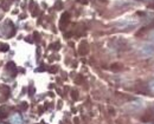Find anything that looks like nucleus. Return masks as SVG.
<instances>
[{
	"mask_svg": "<svg viewBox=\"0 0 154 124\" xmlns=\"http://www.w3.org/2000/svg\"><path fill=\"white\" fill-rule=\"evenodd\" d=\"M72 98H74V99H77V92H76V91H72Z\"/></svg>",
	"mask_w": 154,
	"mask_h": 124,
	"instance_id": "f8f14e48",
	"label": "nucleus"
},
{
	"mask_svg": "<svg viewBox=\"0 0 154 124\" xmlns=\"http://www.w3.org/2000/svg\"><path fill=\"white\" fill-rule=\"evenodd\" d=\"M139 54L142 56L143 58H149L154 56V46L153 45H143L139 50Z\"/></svg>",
	"mask_w": 154,
	"mask_h": 124,
	"instance_id": "f03ea898",
	"label": "nucleus"
},
{
	"mask_svg": "<svg viewBox=\"0 0 154 124\" xmlns=\"http://www.w3.org/2000/svg\"><path fill=\"white\" fill-rule=\"evenodd\" d=\"M5 70H6V72H9V73H10V76H11V77H14V76H16V73H17V68H16V64H14V63H12V61H10V63H7V64H6Z\"/></svg>",
	"mask_w": 154,
	"mask_h": 124,
	"instance_id": "20e7f679",
	"label": "nucleus"
},
{
	"mask_svg": "<svg viewBox=\"0 0 154 124\" xmlns=\"http://www.w3.org/2000/svg\"><path fill=\"white\" fill-rule=\"evenodd\" d=\"M88 51H89V47H88V44L85 43V42H83L81 45H79V49H78V52H79V54H82V56H85L87 53H88Z\"/></svg>",
	"mask_w": 154,
	"mask_h": 124,
	"instance_id": "423d86ee",
	"label": "nucleus"
},
{
	"mask_svg": "<svg viewBox=\"0 0 154 124\" xmlns=\"http://www.w3.org/2000/svg\"><path fill=\"white\" fill-rule=\"evenodd\" d=\"M9 112H10V108H9V106H6V105L1 106V108H0V118H5V117H7Z\"/></svg>",
	"mask_w": 154,
	"mask_h": 124,
	"instance_id": "0eeeda50",
	"label": "nucleus"
},
{
	"mask_svg": "<svg viewBox=\"0 0 154 124\" xmlns=\"http://www.w3.org/2000/svg\"><path fill=\"white\" fill-rule=\"evenodd\" d=\"M78 1H79V3H82V4H84V5H85V4H88L87 0H78Z\"/></svg>",
	"mask_w": 154,
	"mask_h": 124,
	"instance_id": "4468645a",
	"label": "nucleus"
},
{
	"mask_svg": "<svg viewBox=\"0 0 154 124\" xmlns=\"http://www.w3.org/2000/svg\"><path fill=\"white\" fill-rule=\"evenodd\" d=\"M35 37H36V40L38 42V40H39V38H38V33H35Z\"/></svg>",
	"mask_w": 154,
	"mask_h": 124,
	"instance_id": "dca6fc26",
	"label": "nucleus"
},
{
	"mask_svg": "<svg viewBox=\"0 0 154 124\" xmlns=\"http://www.w3.org/2000/svg\"><path fill=\"white\" fill-rule=\"evenodd\" d=\"M45 70V68H39V69H37V71H44Z\"/></svg>",
	"mask_w": 154,
	"mask_h": 124,
	"instance_id": "f3484780",
	"label": "nucleus"
},
{
	"mask_svg": "<svg viewBox=\"0 0 154 124\" xmlns=\"http://www.w3.org/2000/svg\"><path fill=\"white\" fill-rule=\"evenodd\" d=\"M10 123L11 124H23V118H21L20 113H18V112L13 113L11 119H10Z\"/></svg>",
	"mask_w": 154,
	"mask_h": 124,
	"instance_id": "39448f33",
	"label": "nucleus"
},
{
	"mask_svg": "<svg viewBox=\"0 0 154 124\" xmlns=\"http://www.w3.org/2000/svg\"><path fill=\"white\" fill-rule=\"evenodd\" d=\"M1 35L6 38H10L12 37L14 33H16V28H14V25L11 23V21H6L3 26H1V30H0Z\"/></svg>",
	"mask_w": 154,
	"mask_h": 124,
	"instance_id": "f257e3e1",
	"label": "nucleus"
},
{
	"mask_svg": "<svg viewBox=\"0 0 154 124\" xmlns=\"http://www.w3.org/2000/svg\"><path fill=\"white\" fill-rule=\"evenodd\" d=\"M69 21H70V16H69V13H68V12L63 13V16L60 17V21H59V27H60L62 30H64V28L67 27V25L69 24Z\"/></svg>",
	"mask_w": 154,
	"mask_h": 124,
	"instance_id": "7ed1b4c3",
	"label": "nucleus"
},
{
	"mask_svg": "<svg viewBox=\"0 0 154 124\" xmlns=\"http://www.w3.org/2000/svg\"><path fill=\"white\" fill-rule=\"evenodd\" d=\"M26 108H27V103H23V105H21V109H24V110H25Z\"/></svg>",
	"mask_w": 154,
	"mask_h": 124,
	"instance_id": "ddd939ff",
	"label": "nucleus"
},
{
	"mask_svg": "<svg viewBox=\"0 0 154 124\" xmlns=\"http://www.w3.org/2000/svg\"><path fill=\"white\" fill-rule=\"evenodd\" d=\"M148 39L154 44V30L149 31V33H148Z\"/></svg>",
	"mask_w": 154,
	"mask_h": 124,
	"instance_id": "9d476101",
	"label": "nucleus"
},
{
	"mask_svg": "<svg viewBox=\"0 0 154 124\" xmlns=\"http://www.w3.org/2000/svg\"><path fill=\"white\" fill-rule=\"evenodd\" d=\"M0 124H4V123H0Z\"/></svg>",
	"mask_w": 154,
	"mask_h": 124,
	"instance_id": "a211bd4d",
	"label": "nucleus"
},
{
	"mask_svg": "<svg viewBox=\"0 0 154 124\" xmlns=\"http://www.w3.org/2000/svg\"><path fill=\"white\" fill-rule=\"evenodd\" d=\"M148 87H149V91L152 92V94H154V78L149 80V83H148Z\"/></svg>",
	"mask_w": 154,
	"mask_h": 124,
	"instance_id": "6e6552de",
	"label": "nucleus"
},
{
	"mask_svg": "<svg viewBox=\"0 0 154 124\" xmlns=\"http://www.w3.org/2000/svg\"><path fill=\"white\" fill-rule=\"evenodd\" d=\"M50 71H51V72H56V71H57V68L55 66V68H52V69H50Z\"/></svg>",
	"mask_w": 154,
	"mask_h": 124,
	"instance_id": "2eb2a0df",
	"label": "nucleus"
},
{
	"mask_svg": "<svg viewBox=\"0 0 154 124\" xmlns=\"http://www.w3.org/2000/svg\"><path fill=\"white\" fill-rule=\"evenodd\" d=\"M9 45L7 44H0V50H1L3 52H7L9 51Z\"/></svg>",
	"mask_w": 154,
	"mask_h": 124,
	"instance_id": "1a4fd4ad",
	"label": "nucleus"
},
{
	"mask_svg": "<svg viewBox=\"0 0 154 124\" xmlns=\"http://www.w3.org/2000/svg\"><path fill=\"white\" fill-rule=\"evenodd\" d=\"M62 6H63V5H62V3H60V1H57V4H56V6H55V8L60 10V8H62Z\"/></svg>",
	"mask_w": 154,
	"mask_h": 124,
	"instance_id": "9b49d317",
	"label": "nucleus"
}]
</instances>
